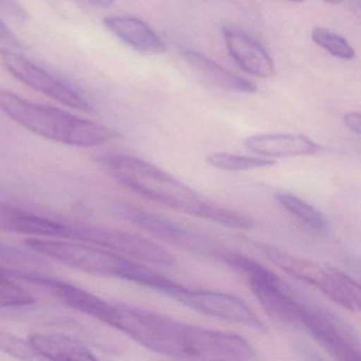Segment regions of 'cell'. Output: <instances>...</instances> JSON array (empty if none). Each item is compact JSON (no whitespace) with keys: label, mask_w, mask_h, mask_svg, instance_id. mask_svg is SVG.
<instances>
[{"label":"cell","mask_w":361,"mask_h":361,"mask_svg":"<svg viewBox=\"0 0 361 361\" xmlns=\"http://www.w3.org/2000/svg\"><path fill=\"white\" fill-rule=\"evenodd\" d=\"M79 240L154 265L172 267L176 264L175 257L164 247L142 236L122 230L80 226Z\"/></svg>","instance_id":"ba28073f"},{"label":"cell","mask_w":361,"mask_h":361,"mask_svg":"<svg viewBox=\"0 0 361 361\" xmlns=\"http://www.w3.org/2000/svg\"><path fill=\"white\" fill-rule=\"evenodd\" d=\"M35 302L29 291L16 284L14 279L0 268V307H20Z\"/></svg>","instance_id":"603a6c76"},{"label":"cell","mask_w":361,"mask_h":361,"mask_svg":"<svg viewBox=\"0 0 361 361\" xmlns=\"http://www.w3.org/2000/svg\"><path fill=\"white\" fill-rule=\"evenodd\" d=\"M219 259H223L228 266L233 268L236 271L240 272L243 276H246L249 280H274L278 276L270 271L265 266L259 264V262L253 261L248 257L240 253H232L224 251Z\"/></svg>","instance_id":"44dd1931"},{"label":"cell","mask_w":361,"mask_h":361,"mask_svg":"<svg viewBox=\"0 0 361 361\" xmlns=\"http://www.w3.org/2000/svg\"><path fill=\"white\" fill-rule=\"evenodd\" d=\"M1 67L28 87L50 97L65 106L90 113L92 106L79 94L22 54L6 51Z\"/></svg>","instance_id":"30bf717a"},{"label":"cell","mask_w":361,"mask_h":361,"mask_svg":"<svg viewBox=\"0 0 361 361\" xmlns=\"http://www.w3.org/2000/svg\"><path fill=\"white\" fill-rule=\"evenodd\" d=\"M183 54L191 67L215 87L238 94H253L257 92V86L252 82L227 71L200 52L185 50Z\"/></svg>","instance_id":"ac0fdd59"},{"label":"cell","mask_w":361,"mask_h":361,"mask_svg":"<svg viewBox=\"0 0 361 361\" xmlns=\"http://www.w3.org/2000/svg\"><path fill=\"white\" fill-rule=\"evenodd\" d=\"M104 26L116 37L141 54H162L166 50L161 39L153 29L133 16H109L104 20Z\"/></svg>","instance_id":"2e32d148"},{"label":"cell","mask_w":361,"mask_h":361,"mask_svg":"<svg viewBox=\"0 0 361 361\" xmlns=\"http://www.w3.org/2000/svg\"><path fill=\"white\" fill-rule=\"evenodd\" d=\"M245 147L266 158L314 156L323 147L312 139L295 134H261L245 139Z\"/></svg>","instance_id":"4fadbf2b"},{"label":"cell","mask_w":361,"mask_h":361,"mask_svg":"<svg viewBox=\"0 0 361 361\" xmlns=\"http://www.w3.org/2000/svg\"><path fill=\"white\" fill-rule=\"evenodd\" d=\"M102 322L143 348L164 356L202 360H247L257 350L236 334L213 331L124 304H111Z\"/></svg>","instance_id":"6da1fadb"},{"label":"cell","mask_w":361,"mask_h":361,"mask_svg":"<svg viewBox=\"0 0 361 361\" xmlns=\"http://www.w3.org/2000/svg\"><path fill=\"white\" fill-rule=\"evenodd\" d=\"M0 350L18 359L39 358L29 340L22 339L18 336L0 329Z\"/></svg>","instance_id":"cb8c5ba5"},{"label":"cell","mask_w":361,"mask_h":361,"mask_svg":"<svg viewBox=\"0 0 361 361\" xmlns=\"http://www.w3.org/2000/svg\"><path fill=\"white\" fill-rule=\"evenodd\" d=\"M208 166L228 172L257 170L276 164L271 158L249 157V156L234 155L229 153H213L207 156Z\"/></svg>","instance_id":"d6986e66"},{"label":"cell","mask_w":361,"mask_h":361,"mask_svg":"<svg viewBox=\"0 0 361 361\" xmlns=\"http://www.w3.org/2000/svg\"><path fill=\"white\" fill-rule=\"evenodd\" d=\"M11 278L20 279L26 282L33 283L37 286L49 291L52 295L65 305L79 310L88 316L94 317L98 320H102L103 316L109 308V303L102 298L75 286L71 283L59 279L49 278L35 272L20 271V270L4 269Z\"/></svg>","instance_id":"8fae6325"},{"label":"cell","mask_w":361,"mask_h":361,"mask_svg":"<svg viewBox=\"0 0 361 361\" xmlns=\"http://www.w3.org/2000/svg\"><path fill=\"white\" fill-rule=\"evenodd\" d=\"M6 50L0 49V67H1V63H3L4 56H5Z\"/></svg>","instance_id":"4dcf8cb0"},{"label":"cell","mask_w":361,"mask_h":361,"mask_svg":"<svg viewBox=\"0 0 361 361\" xmlns=\"http://www.w3.org/2000/svg\"><path fill=\"white\" fill-rule=\"evenodd\" d=\"M0 111L35 134L56 142L92 147L119 138L116 130L66 111L37 104L0 87Z\"/></svg>","instance_id":"3957f363"},{"label":"cell","mask_w":361,"mask_h":361,"mask_svg":"<svg viewBox=\"0 0 361 361\" xmlns=\"http://www.w3.org/2000/svg\"><path fill=\"white\" fill-rule=\"evenodd\" d=\"M325 3L333 4V5H337V4L342 3L343 0H324Z\"/></svg>","instance_id":"f546056e"},{"label":"cell","mask_w":361,"mask_h":361,"mask_svg":"<svg viewBox=\"0 0 361 361\" xmlns=\"http://www.w3.org/2000/svg\"><path fill=\"white\" fill-rule=\"evenodd\" d=\"M301 329H305L334 358L343 361L360 359L358 334L331 310L304 303Z\"/></svg>","instance_id":"8992f818"},{"label":"cell","mask_w":361,"mask_h":361,"mask_svg":"<svg viewBox=\"0 0 361 361\" xmlns=\"http://www.w3.org/2000/svg\"><path fill=\"white\" fill-rule=\"evenodd\" d=\"M0 10L16 20H26L28 18V12L23 7L20 0H0Z\"/></svg>","instance_id":"d4e9b609"},{"label":"cell","mask_w":361,"mask_h":361,"mask_svg":"<svg viewBox=\"0 0 361 361\" xmlns=\"http://www.w3.org/2000/svg\"><path fill=\"white\" fill-rule=\"evenodd\" d=\"M0 42L9 44L12 47L18 48V49H26L27 46L16 37V33L4 23L0 18Z\"/></svg>","instance_id":"484cf974"},{"label":"cell","mask_w":361,"mask_h":361,"mask_svg":"<svg viewBox=\"0 0 361 361\" xmlns=\"http://www.w3.org/2000/svg\"><path fill=\"white\" fill-rule=\"evenodd\" d=\"M0 230L60 240L64 235L65 224L0 202Z\"/></svg>","instance_id":"9a60e30c"},{"label":"cell","mask_w":361,"mask_h":361,"mask_svg":"<svg viewBox=\"0 0 361 361\" xmlns=\"http://www.w3.org/2000/svg\"><path fill=\"white\" fill-rule=\"evenodd\" d=\"M344 123L355 134L360 135L361 116L357 111H350L344 116Z\"/></svg>","instance_id":"83f0119b"},{"label":"cell","mask_w":361,"mask_h":361,"mask_svg":"<svg viewBox=\"0 0 361 361\" xmlns=\"http://www.w3.org/2000/svg\"><path fill=\"white\" fill-rule=\"evenodd\" d=\"M39 357L56 361H94L96 355L83 342L60 334L35 333L29 336Z\"/></svg>","instance_id":"e0dca14e"},{"label":"cell","mask_w":361,"mask_h":361,"mask_svg":"<svg viewBox=\"0 0 361 361\" xmlns=\"http://www.w3.org/2000/svg\"><path fill=\"white\" fill-rule=\"evenodd\" d=\"M228 51L240 68L257 78H270L276 73L274 60L265 48L250 35L240 31H224Z\"/></svg>","instance_id":"5bb4252c"},{"label":"cell","mask_w":361,"mask_h":361,"mask_svg":"<svg viewBox=\"0 0 361 361\" xmlns=\"http://www.w3.org/2000/svg\"><path fill=\"white\" fill-rule=\"evenodd\" d=\"M92 5L97 6V7L102 8V9H106V8L111 7L115 0H90Z\"/></svg>","instance_id":"f1b7e54d"},{"label":"cell","mask_w":361,"mask_h":361,"mask_svg":"<svg viewBox=\"0 0 361 361\" xmlns=\"http://www.w3.org/2000/svg\"><path fill=\"white\" fill-rule=\"evenodd\" d=\"M115 211L121 219L138 226L141 229L157 236L160 240H166L187 250L202 255H215L217 257L225 251L215 240H211L208 236L191 231L179 224L155 213L128 204H117Z\"/></svg>","instance_id":"52a82bcc"},{"label":"cell","mask_w":361,"mask_h":361,"mask_svg":"<svg viewBox=\"0 0 361 361\" xmlns=\"http://www.w3.org/2000/svg\"><path fill=\"white\" fill-rule=\"evenodd\" d=\"M249 286L272 320L285 326L301 327L305 302L285 288L280 279L249 280Z\"/></svg>","instance_id":"7c38bea8"},{"label":"cell","mask_w":361,"mask_h":361,"mask_svg":"<svg viewBox=\"0 0 361 361\" xmlns=\"http://www.w3.org/2000/svg\"><path fill=\"white\" fill-rule=\"evenodd\" d=\"M170 297L183 305L207 316L226 322L245 325L257 331H265V325L257 314L235 295L180 286Z\"/></svg>","instance_id":"9c48e42d"},{"label":"cell","mask_w":361,"mask_h":361,"mask_svg":"<svg viewBox=\"0 0 361 361\" xmlns=\"http://www.w3.org/2000/svg\"><path fill=\"white\" fill-rule=\"evenodd\" d=\"M312 41L321 48L340 60L350 61L355 58V50L343 37L324 28L317 27L312 32Z\"/></svg>","instance_id":"7402d4cb"},{"label":"cell","mask_w":361,"mask_h":361,"mask_svg":"<svg viewBox=\"0 0 361 361\" xmlns=\"http://www.w3.org/2000/svg\"><path fill=\"white\" fill-rule=\"evenodd\" d=\"M29 255L22 252L18 249L12 248L7 245L0 243V259L7 262L24 261L28 259Z\"/></svg>","instance_id":"4316f807"},{"label":"cell","mask_w":361,"mask_h":361,"mask_svg":"<svg viewBox=\"0 0 361 361\" xmlns=\"http://www.w3.org/2000/svg\"><path fill=\"white\" fill-rule=\"evenodd\" d=\"M289 1H293V3H300V1H304V0H289Z\"/></svg>","instance_id":"1f68e13d"},{"label":"cell","mask_w":361,"mask_h":361,"mask_svg":"<svg viewBox=\"0 0 361 361\" xmlns=\"http://www.w3.org/2000/svg\"><path fill=\"white\" fill-rule=\"evenodd\" d=\"M25 243L44 257L92 276L122 279L152 289L161 281V274L158 272L124 255L94 245L35 236L27 238Z\"/></svg>","instance_id":"277c9868"},{"label":"cell","mask_w":361,"mask_h":361,"mask_svg":"<svg viewBox=\"0 0 361 361\" xmlns=\"http://www.w3.org/2000/svg\"><path fill=\"white\" fill-rule=\"evenodd\" d=\"M100 162L124 187L173 210L233 229H250L253 226L248 217L213 204L172 175L140 158L111 154L101 157Z\"/></svg>","instance_id":"7a4b0ae2"},{"label":"cell","mask_w":361,"mask_h":361,"mask_svg":"<svg viewBox=\"0 0 361 361\" xmlns=\"http://www.w3.org/2000/svg\"><path fill=\"white\" fill-rule=\"evenodd\" d=\"M261 252L283 271L322 291L331 301L350 312L360 310V287L354 279L333 267H322L270 245H257Z\"/></svg>","instance_id":"5b68a950"},{"label":"cell","mask_w":361,"mask_h":361,"mask_svg":"<svg viewBox=\"0 0 361 361\" xmlns=\"http://www.w3.org/2000/svg\"><path fill=\"white\" fill-rule=\"evenodd\" d=\"M276 198L285 210L310 228L323 229L326 227L327 221L324 215L305 200L287 192H280Z\"/></svg>","instance_id":"ffe728a7"}]
</instances>
